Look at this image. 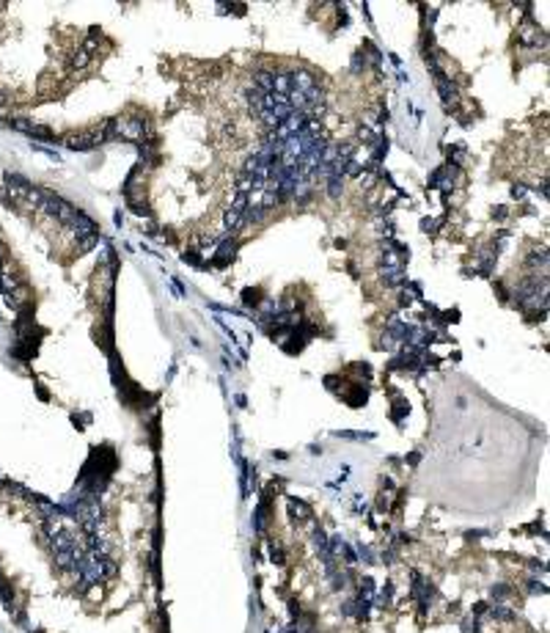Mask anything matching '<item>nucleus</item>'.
Returning a JSON list of instances; mask_svg holds the SVG:
<instances>
[{"label": "nucleus", "mask_w": 550, "mask_h": 633, "mask_svg": "<svg viewBox=\"0 0 550 633\" xmlns=\"http://www.w3.org/2000/svg\"><path fill=\"white\" fill-rule=\"evenodd\" d=\"M509 595H512V589H509L506 584H495V586L490 589V598H492V600H506Z\"/></svg>", "instance_id": "4"}, {"label": "nucleus", "mask_w": 550, "mask_h": 633, "mask_svg": "<svg viewBox=\"0 0 550 633\" xmlns=\"http://www.w3.org/2000/svg\"><path fill=\"white\" fill-rule=\"evenodd\" d=\"M512 198H526V184H515L512 187Z\"/></svg>", "instance_id": "9"}, {"label": "nucleus", "mask_w": 550, "mask_h": 633, "mask_svg": "<svg viewBox=\"0 0 550 633\" xmlns=\"http://www.w3.org/2000/svg\"><path fill=\"white\" fill-rule=\"evenodd\" d=\"M492 215H495L498 220H503V218H506V207H498V209H492Z\"/></svg>", "instance_id": "11"}, {"label": "nucleus", "mask_w": 550, "mask_h": 633, "mask_svg": "<svg viewBox=\"0 0 550 633\" xmlns=\"http://www.w3.org/2000/svg\"><path fill=\"white\" fill-rule=\"evenodd\" d=\"M338 438H347V441H372L374 432H352V430H344V432H336Z\"/></svg>", "instance_id": "3"}, {"label": "nucleus", "mask_w": 550, "mask_h": 633, "mask_svg": "<svg viewBox=\"0 0 550 633\" xmlns=\"http://www.w3.org/2000/svg\"><path fill=\"white\" fill-rule=\"evenodd\" d=\"M270 559H272L275 564H284V550L275 548V545H270Z\"/></svg>", "instance_id": "8"}, {"label": "nucleus", "mask_w": 550, "mask_h": 633, "mask_svg": "<svg viewBox=\"0 0 550 633\" xmlns=\"http://www.w3.org/2000/svg\"><path fill=\"white\" fill-rule=\"evenodd\" d=\"M407 413H410V405L404 399H393V419L402 421V416H407Z\"/></svg>", "instance_id": "5"}, {"label": "nucleus", "mask_w": 550, "mask_h": 633, "mask_svg": "<svg viewBox=\"0 0 550 633\" xmlns=\"http://www.w3.org/2000/svg\"><path fill=\"white\" fill-rule=\"evenodd\" d=\"M490 617H492V620H501V622H512V620H515V611L506 609V606H492Z\"/></svg>", "instance_id": "2"}, {"label": "nucleus", "mask_w": 550, "mask_h": 633, "mask_svg": "<svg viewBox=\"0 0 550 633\" xmlns=\"http://www.w3.org/2000/svg\"><path fill=\"white\" fill-rule=\"evenodd\" d=\"M528 592L531 595H548V586L539 584V581H528Z\"/></svg>", "instance_id": "6"}, {"label": "nucleus", "mask_w": 550, "mask_h": 633, "mask_svg": "<svg viewBox=\"0 0 550 633\" xmlns=\"http://www.w3.org/2000/svg\"><path fill=\"white\" fill-rule=\"evenodd\" d=\"M289 515L295 518L297 523H306V521H311V518H314V512H311V507H308L303 498H289Z\"/></svg>", "instance_id": "1"}, {"label": "nucleus", "mask_w": 550, "mask_h": 633, "mask_svg": "<svg viewBox=\"0 0 550 633\" xmlns=\"http://www.w3.org/2000/svg\"><path fill=\"white\" fill-rule=\"evenodd\" d=\"M358 553H361V559H366V562H372V559H374V556H372V550H369L366 545H361V550H358Z\"/></svg>", "instance_id": "10"}, {"label": "nucleus", "mask_w": 550, "mask_h": 633, "mask_svg": "<svg viewBox=\"0 0 550 633\" xmlns=\"http://www.w3.org/2000/svg\"><path fill=\"white\" fill-rule=\"evenodd\" d=\"M462 631L465 633H479V622H476L473 617H468V620L462 622Z\"/></svg>", "instance_id": "7"}]
</instances>
